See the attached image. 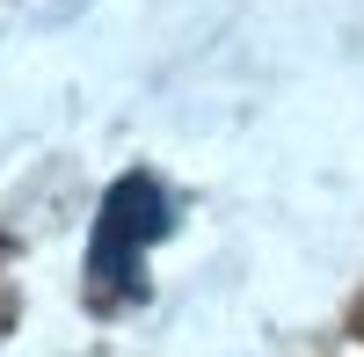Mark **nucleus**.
Masks as SVG:
<instances>
[{
    "label": "nucleus",
    "instance_id": "1",
    "mask_svg": "<svg viewBox=\"0 0 364 357\" xmlns=\"http://www.w3.org/2000/svg\"><path fill=\"white\" fill-rule=\"evenodd\" d=\"M168 233V197H161V183L154 175H124V183L109 190V204H102V219H95V248H87V284H95V299L102 307H124V299H139V262H146V248H154Z\"/></svg>",
    "mask_w": 364,
    "mask_h": 357
}]
</instances>
